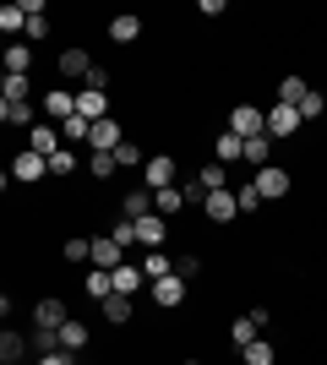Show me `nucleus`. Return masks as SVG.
Returning <instances> with one entry per match:
<instances>
[{"instance_id":"1","label":"nucleus","mask_w":327,"mask_h":365,"mask_svg":"<svg viewBox=\"0 0 327 365\" xmlns=\"http://www.w3.org/2000/svg\"><path fill=\"white\" fill-rule=\"evenodd\" d=\"M142 185H147V191H170V185H180V164H175V153H147V164H142Z\"/></svg>"},{"instance_id":"2","label":"nucleus","mask_w":327,"mask_h":365,"mask_svg":"<svg viewBox=\"0 0 327 365\" xmlns=\"http://www.w3.org/2000/svg\"><path fill=\"white\" fill-rule=\"evenodd\" d=\"M38 185V180H49V158H44V153H33V148H22V153H16V158H11V175H6V185Z\"/></svg>"},{"instance_id":"3","label":"nucleus","mask_w":327,"mask_h":365,"mask_svg":"<svg viewBox=\"0 0 327 365\" xmlns=\"http://www.w3.org/2000/svg\"><path fill=\"white\" fill-rule=\"evenodd\" d=\"M147 294H153L158 311H180V305H186V294H191V278H180V273L153 278V284H147Z\"/></svg>"},{"instance_id":"4","label":"nucleus","mask_w":327,"mask_h":365,"mask_svg":"<svg viewBox=\"0 0 327 365\" xmlns=\"http://www.w3.org/2000/svg\"><path fill=\"white\" fill-rule=\"evenodd\" d=\"M256 191H262V202H284L289 197V191H295V175H289V169L284 164H267V169H256Z\"/></svg>"},{"instance_id":"5","label":"nucleus","mask_w":327,"mask_h":365,"mask_svg":"<svg viewBox=\"0 0 327 365\" xmlns=\"http://www.w3.org/2000/svg\"><path fill=\"white\" fill-rule=\"evenodd\" d=\"M38 109H44V120H49V125H66L71 115H77V93H66L61 82H55V88H44Z\"/></svg>"},{"instance_id":"6","label":"nucleus","mask_w":327,"mask_h":365,"mask_svg":"<svg viewBox=\"0 0 327 365\" xmlns=\"http://www.w3.org/2000/svg\"><path fill=\"white\" fill-rule=\"evenodd\" d=\"M300 109L295 104H267V137L273 142H289V137H300Z\"/></svg>"},{"instance_id":"7","label":"nucleus","mask_w":327,"mask_h":365,"mask_svg":"<svg viewBox=\"0 0 327 365\" xmlns=\"http://www.w3.org/2000/svg\"><path fill=\"white\" fill-rule=\"evenodd\" d=\"M229 131H240V137H262V131H267V109L262 104H234L229 109Z\"/></svg>"},{"instance_id":"8","label":"nucleus","mask_w":327,"mask_h":365,"mask_svg":"<svg viewBox=\"0 0 327 365\" xmlns=\"http://www.w3.org/2000/svg\"><path fill=\"white\" fill-rule=\"evenodd\" d=\"M66 322H71V311H66L61 294H44V300H33V327H49V333H61Z\"/></svg>"},{"instance_id":"9","label":"nucleus","mask_w":327,"mask_h":365,"mask_svg":"<svg viewBox=\"0 0 327 365\" xmlns=\"http://www.w3.org/2000/svg\"><path fill=\"white\" fill-rule=\"evenodd\" d=\"M55 71L66 76V82H88V71H93V55L82 44H71V49H61V61H55Z\"/></svg>"},{"instance_id":"10","label":"nucleus","mask_w":327,"mask_h":365,"mask_svg":"<svg viewBox=\"0 0 327 365\" xmlns=\"http://www.w3.org/2000/svg\"><path fill=\"white\" fill-rule=\"evenodd\" d=\"M202 213H207V224H234V218H240V202H234V191H207Z\"/></svg>"},{"instance_id":"11","label":"nucleus","mask_w":327,"mask_h":365,"mask_svg":"<svg viewBox=\"0 0 327 365\" xmlns=\"http://www.w3.org/2000/svg\"><path fill=\"white\" fill-rule=\"evenodd\" d=\"M213 158H218L224 169H229V164H246V137L224 125V131H218V142H213Z\"/></svg>"},{"instance_id":"12","label":"nucleus","mask_w":327,"mask_h":365,"mask_svg":"<svg viewBox=\"0 0 327 365\" xmlns=\"http://www.w3.org/2000/svg\"><path fill=\"white\" fill-rule=\"evenodd\" d=\"M28 148H33V153H44V158H55V153L66 148V137H61V125H49V120H38V125H33V131H28Z\"/></svg>"},{"instance_id":"13","label":"nucleus","mask_w":327,"mask_h":365,"mask_svg":"<svg viewBox=\"0 0 327 365\" xmlns=\"http://www.w3.org/2000/svg\"><path fill=\"white\" fill-rule=\"evenodd\" d=\"M120 142H125V125L115 120V115H109V120H98V125H93V137H88V148H93V153H115Z\"/></svg>"},{"instance_id":"14","label":"nucleus","mask_w":327,"mask_h":365,"mask_svg":"<svg viewBox=\"0 0 327 365\" xmlns=\"http://www.w3.org/2000/svg\"><path fill=\"white\" fill-rule=\"evenodd\" d=\"M77 115H82V120H109V93H98V88H82L77 93Z\"/></svg>"},{"instance_id":"15","label":"nucleus","mask_w":327,"mask_h":365,"mask_svg":"<svg viewBox=\"0 0 327 365\" xmlns=\"http://www.w3.org/2000/svg\"><path fill=\"white\" fill-rule=\"evenodd\" d=\"M120 262H125V251H120V245H115V235H109V229H104V235H93V267H104V273H115Z\"/></svg>"},{"instance_id":"16","label":"nucleus","mask_w":327,"mask_h":365,"mask_svg":"<svg viewBox=\"0 0 327 365\" xmlns=\"http://www.w3.org/2000/svg\"><path fill=\"white\" fill-rule=\"evenodd\" d=\"M137 235H142V245H147V251H164V240H170V218L164 213H147L137 224Z\"/></svg>"},{"instance_id":"17","label":"nucleus","mask_w":327,"mask_h":365,"mask_svg":"<svg viewBox=\"0 0 327 365\" xmlns=\"http://www.w3.org/2000/svg\"><path fill=\"white\" fill-rule=\"evenodd\" d=\"M109 38H115V44H137V38H142V16L137 11L109 16Z\"/></svg>"},{"instance_id":"18","label":"nucleus","mask_w":327,"mask_h":365,"mask_svg":"<svg viewBox=\"0 0 327 365\" xmlns=\"http://www.w3.org/2000/svg\"><path fill=\"white\" fill-rule=\"evenodd\" d=\"M147 213H153V191H147V185H137V191H125V197H120V218H137V224H142Z\"/></svg>"},{"instance_id":"19","label":"nucleus","mask_w":327,"mask_h":365,"mask_svg":"<svg viewBox=\"0 0 327 365\" xmlns=\"http://www.w3.org/2000/svg\"><path fill=\"white\" fill-rule=\"evenodd\" d=\"M306 98H311V82H306V76H284L279 82V93H273V104H306Z\"/></svg>"},{"instance_id":"20","label":"nucleus","mask_w":327,"mask_h":365,"mask_svg":"<svg viewBox=\"0 0 327 365\" xmlns=\"http://www.w3.org/2000/svg\"><path fill=\"white\" fill-rule=\"evenodd\" d=\"M153 213H164V218H180V213H186V185H170V191H153Z\"/></svg>"},{"instance_id":"21","label":"nucleus","mask_w":327,"mask_h":365,"mask_svg":"<svg viewBox=\"0 0 327 365\" xmlns=\"http://www.w3.org/2000/svg\"><path fill=\"white\" fill-rule=\"evenodd\" d=\"M131 317H137V300H131V294H109L104 300V322L109 327H125Z\"/></svg>"},{"instance_id":"22","label":"nucleus","mask_w":327,"mask_h":365,"mask_svg":"<svg viewBox=\"0 0 327 365\" xmlns=\"http://www.w3.org/2000/svg\"><path fill=\"white\" fill-rule=\"evenodd\" d=\"M142 262H120V267H115V294H131V300H137V289H142Z\"/></svg>"},{"instance_id":"23","label":"nucleus","mask_w":327,"mask_h":365,"mask_svg":"<svg viewBox=\"0 0 327 365\" xmlns=\"http://www.w3.org/2000/svg\"><path fill=\"white\" fill-rule=\"evenodd\" d=\"M82 289H88V300H98V305H104L109 294H115V273H104V267H88Z\"/></svg>"},{"instance_id":"24","label":"nucleus","mask_w":327,"mask_h":365,"mask_svg":"<svg viewBox=\"0 0 327 365\" xmlns=\"http://www.w3.org/2000/svg\"><path fill=\"white\" fill-rule=\"evenodd\" d=\"M28 349H33V344L22 333H11V327L0 333V360H6V365H22V360H28Z\"/></svg>"},{"instance_id":"25","label":"nucleus","mask_w":327,"mask_h":365,"mask_svg":"<svg viewBox=\"0 0 327 365\" xmlns=\"http://www.w3.org/2000/svg\"><path fill=\"white\" fill-rule=\"evenodd\" d=\"M33 98V76H6L0 82V104H28Z\"/></svg>"},{"instance_id":"26","label":"nucleus","mask_w":327,"mask_h":365,"mask_svg":"<svg viewBox=\"0 0 327 365\" xmlns=\"http://www.w3.org/2000/svg\"><path fill=\"white\" fill-rule=\"evenodd\" d=\"M33 71V44H6V76H28Z\"/></svg>"},{"instance_id":"27","label":"nucleus","mask_w":327,"mask_h":365,"mask_svg":"<svg viewBox=\"0 0 327 365\" xmlns=\"http://www.w3.org/2000/svg\"><path fill=\"white\" fill-rule=\"evenodd\" d=\"M61 257L66 262H93V235H66V240H61Z\"/></svg>"},{"instance_id":"28","label":"nucleus","mask_w":327,"mask_h":365,"mask_svg":"<svg viewBox=\"0 0 327 365\" xmlns=\"http://www.w3.org/2000/svg\"><path fill=\"white\" fill-rule=\"evenodd\" d=\"M88 338H93V333H88V322H77V317H71V322L61 327V349L82 354V349H88Z\"/></svg>"},{"instance_id":"29","label":"nucleus","mask_w":327,"mask_h":365,"mask_svg":"<svg viewBox=\"0 0 327 365\" xmlns=\"http://www.w3.org/2000/svg\"><path fill=\"white\" fill-rule=\"evenodd\" d=\"M197 185H202V191H229V169H224V164L213 158V164H202V169H197Z\"/></svg>"},{"instance_id":"30","label":"nucleus","mask_w":327,"mask_h":365,"mask_svg":"<svg viewBox=\"0 0 327 365\" xmlns=\"http://www.w3.org/2000/svg\"><path fill=\"white\" fill-rule=\"evenodd\" d=\"M240 360L246 365H279V349H273V338H256V344L240 349Z\"/></svg>"},{"instance_id":"31","label":"nucleus","mask_w":327,"mask_h":365,"mask_svg":"<svg viewBox=\"0 0 327 365\" xmlns=\"http://www.w3.org/2000/svg\"><path fill=\"white\" fill-rule=\"evenodd\" d=\"M246 164H251V169H267V164H273V137H267V131L246 142Z\"/></svg>"},{"instance_id":"32","label":"nucleus","mask_w":327,"mask_h":365,"mask_svg":"<svg viewBox=\"0 0 327 365\" xmlns=\"http://www.w3.org/2000/svg\"><path fill=\"white\" fill-rule=\"evenodd\" d=\"M77 169H82V158H77V153H71V148H61V153H55V158H49V180H71Z\"/></svg>"},{"instance_id":"33","label":"nucleus","mask_w":327,"mask_h":365,"mask_svg":"<svg viewBox=\"0 0 327 365\" xmlns=\"http://www.w3.org/2000/svg\"><path fill=\"white\" fill-rule=\"evenodd\" d=\"M0 33H6V38H11V33H28V11H22V0L0 6Z\"/></svg>"},{"instance_id":"34","label":"nucleus","mask_w":327,"mask_h":365,"mask_svg":"<svg viewBox=\"0 0 327 365\" xmlns=\"http://www.w3.org/2000/svg\"><path fill=\"white\" fill-rule=\"evenodd\" d=\"M256 338H262V327H256L251 317H234L229 322V344H234V349H246V344H256Z\"/></svg>"},{"instance_id":"35","label":"nucleus","mask_w":327,"mask_h":365,"mask_svg":"<svg viewBox=\"0 0 327 365\" xmlns=\"http://www.w3.org/2000/svg\"><path fill=\"white\" fill-rule=\"evenodd\" d=\"M109 235H115V245H120V251L142 245V235H137V218H115V224H109Z\"/></svg>"},{"instance_id":"36","label":"nucleus","mask_w":327,"mask_h":365,"mask_svg":"<svg viewBox=\"0 0 327 365\" xmlns=\"http://www.w3.org/2000/svg\"><path fill=\"white\" fill-rule=\"evenodd\" d=\"M115 169H120V158H115V153H88V175H93V180H109Z\"/></svg>"},{"instance_id":"37","label":"nucleus","mask_w":327,"mask_h":365,"mask_svg":"<svg viewBox=\"0 0 327 365\" xmlns=\"http://www.w3.org/2000/svg\"><path fill=\"white\" fill-rule=\"evenodd\" d=\"M142 273H147V284H153V278H170L175 273V262L164 257V251H147V257H142Z\"/></svg>"},{"instance_id":"38","label":"nucleus","mask_w":327,"mask_h":365,"mask_svg":"<svg viewBox=\"0 0 327 365\" xmlns=\"http://www.w3.org/2000/svg\"><path fill=\"white\" fill-rule=\"evenodd\" d=\"M115 158H120V169H137V164H147V158H142V142H131V137H125L120 148H115Z\"/></svg>"},{"instance_id":"39","label":"nucleus","mask_w":327,"mask_h":365,"mask_svg":"<svg viewBox=\"0 0 327 365\" xmlns=\"http://www.w3.org/2000/svg\"><path fill=\"white\" fill-rule=\"evenodd\" d=\"M0 120L6 125H33V104H0Z\"/></svg>"},{"instance_id":"40","label":"nucleus","mask_w":327,"mask_h":365,"mask_svg":"<svg viewBox=\"0 0 327 365\" xmlns=\"http://www.w3.org/2000/svg\"><path fill=\"white\" fill-rule=\"evenodd\" d=\"M322 115H327V93H316V88H311V98L300 104V120H322Z\"/></svg>"},{"instance_id":"41","label":"nucleus","mask_w":327,"mask_h":365,"mask_svg":"<svg viewBox=\"0 0 327 365\" xmlns=\"http://www.w3.org/2000/svg\"><path fill=\"white\" fill-rule=\"evenodd\" d=\"M234 202H240V218H246V213H256V207H262V191H256V185H240V191H234Z\"/></svg>"},{"instance_id":"42","label":"nucleus","mask_w":327,"mask_h":365,"mask_svg":"<svg viewBox=\"0 0 327 365\" xmlns=\"http://www.w3.org/2000/svg\"><path fill=\"white\" fill-rule=\"evenodd\" d=\"M33 365H77V354H71V349H49V354H38Z\"/></svg>"},{"instance_id":"43","label":"nucleus","mask_w":327,"mask_h":365,"mask_svg":"<svg viewBox=\"0 0 327 365\" xmlns=\"http://www.w3.org/2000/svg\"><path fill=\"white\" fill-rule=\"evenodd\" d=\"M38 38H49V16H28V44H38Z\"/></svg>"},{"instance_id":"44","label":"nucleus","mask_w":327,"mask_h":365,"mask_svg":"<svg viewBox=\"0 0 327 365\" xmlns=\"http://www.w3.org/2000/svg\"><path fill=\"white\" fill-rule=\"evenodd\" d=\"M82 88H98V93H109V66H93V71H88V82H82Z\"/></svg>"},{"instance_id":"45","label":"nucleus","mask_w":327,"mask_h":365,"mask_svg":"<svg viewBox=\"0 0 327 365\" xmlns=\"http://www.w3.org/2000/svg\"><path fill=\"white\" fill-rule=\"evenodd\" d=\"M175 273H180V278H197V273H202V257H180V262H175Z\"/></svg>"},{"instance_id":"46","label":"nucleus","mask_w":327,"mask_h":365,"mask_svg":"<svg viewBox=\"0 0 327 365\" xmlns=\"http://www.w3.org/2000/svg\"><path fill=\"white\" fill-rule=\"evenodd\" d=\"M246 317H251V322H256V327H262V333H267V327H273V311H267V305H251Z\"/></svg>"}]
</instances>
